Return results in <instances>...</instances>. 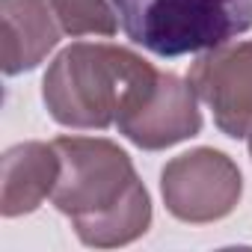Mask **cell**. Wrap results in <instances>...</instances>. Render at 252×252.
I'll return each instance as SVG.
<instances>
[{
    "label": "cell",
    "mask_w": 252,
    "mask_h": 252,
    "mask_svg": "<svg viewBox=\"0 0 252 252\" xmlns=\"http://www.w3.org/2000/svg\"><path fill=\"white\" fill-rule=\"evenodd\" d=\"M63 169L54 205L80 243L95 249L128 246L152 225V199L128 152L101 137H57Z\"/></svg>",
    "instance_id": "6da1fadb"
},
{
    "label": "cell",
    "mask_w": 252,
    "mask_h": 252,
    "mask_svg": "<svg viewBox=\"0 0 252 252\" xmlns=\"http://www.w3.org/2000/svg\"><path fill=\"white\" fill-rule=\"evenodd\" d=\"M155 80L158 68L128 48L77 42L48 65L42 101L63 128L104 131Z\"/></svg>",
    "instance_id": "7a4b0ae2"
},
{
    "label": "cell",
    "mask_w": 252,
    "mask_h": 252,
    "mask_svg": "<svg viewBox=\"0 0 252 252\" xmlns=\"http://www.w3.org/2000/svg\"><path fill=\"white\" fill-rule=\"evenodd\" d=\"M134 45L155 57H187L220 48L252 27V0H113Z\"/></svg>",
    "instance_id": "3957f363"
},
{
    "label": "cell",
    "mask_w": 252,
    "mask_h": 252,
    "mask_svg": "<svg viewBox=\"0 0 252 252\" xmlns=\"http://www.w3.org/2000/svg\"><path fill=\"white\" fill-rule=\"evenodd\" d=\"M160 193L166 211L175 220L205 225L225 220L237 208L243 196V178L225 152L193 149L163 166Z\"/></svg>",
    "instance_id": "277c9868"
},
{
    "label": "cell",
    "mask_w": 252,
    "mask_h": 252,
    "mask_svg": "<svg viewBox=\"0 0 252 252\" xmlns=\"http://www.w3.org/2000/svg\"><path fill=\"white\" fill-rule=\"evenodd\" d=\"M116 128L146 152L169 149L202 131L199 95L190 80H181L172 71H158V80L119 113Z\"/></svg>",
    "instance_id": "5b68a950"
},
{
    "label": "cell",
    "mask_w": 252,
    "mask_h": 252,
    "mask_svg": "<svg viewBox=\"0 0 252 252\" xmlns=\"http://www.w3.org/2000/svg\"><path fill=\"white\" fill-rule=\"evenodd\" d=\"M187 80L214 113V125L231 140L252 131V42H225L199 54Z\"/></svg>",
    "instance_id": "8992f818"
},
{
    "label": "cell",
    "mask_w": 252,
    "mask_h": 252,
    "mask_svg": "<svg viewBox=\"0 0 252 252\" xmlns=\"http://www.w3.org/2000/svg\"><path fill=\"white\" fill-rule=\"evenodd\" d=\"M60 152L54 143H18L6 149L0 163V214L24 217L33 214L60 181Z\"/></svg>",
    "instance_id": "52a82bcc"
},
{
    "label": "cell",
    "mask_w": 252,
    "mask_h": 252,
    "mask_svg": "<svg viewBox=\"0 0 252 252\" xmlns=\"http://www.w3.org/2000/svg\"><path fill=\"white\" fill-rule=\"evenodd\" d=\"M3 74L33 71L57 48L63 27L48 0H0Z\"/></svg>",
    "instance_id": "ba28073f"
},
{
    "label": "cell",
    "mask_w": 252,
    "mask_h": 252,
    "mask_svg": "<svg viewBox=\"0 0 252 252\" xmlns=\"http://www.w3.org/2000/svg\"><path fill=\"white\" fill-rule=\"evenodd\" d=\"M65 36H116L119 15L113 0H48Z\"/></svg>",
    "instance_id": "9c48e42d"
},
{
    "label": "cell",
    "mask_w": 252,
    "mask_h": 252,
    "mask_svg": "<svg viewBox=\"0 0 252 252\" xmlns=\"http://www.w3.org/2000/svg\"><path fill=\"white\" fill-rule=\"evenodd\" d=\"M246 140H249V158H252V131H249V137H246Z\"/></svg>",
    "instance_id": "30bf717a"
}]
</instances>
